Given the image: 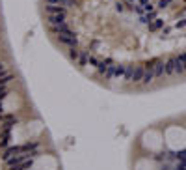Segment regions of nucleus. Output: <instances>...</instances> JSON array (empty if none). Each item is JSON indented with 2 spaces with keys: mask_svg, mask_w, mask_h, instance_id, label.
<instances>
[{
  "mask_svg": "<svg viewBox=\"0 0 186 170\" xmlns=\"http://www.w3.org/2000/svg\"><path fill=\"white\" fill-rule=\"evenodd\" d=\"M23 153V146H11V148H6L4 150V161L9 163L11 159H15L17 155Z\"/></svg>",
  "mask_w": 186,
  "mask_h": 170,
  "instance_id": "f257e3e1",
  "label": "nucleus"
}]
</instances>
